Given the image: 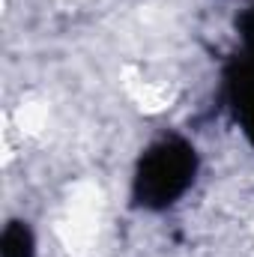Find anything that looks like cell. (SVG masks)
Here are the masks:
<instances>
[{
	"instance_id": "6da1fadb",
	"label": "cell",
	"mask_w": 254,
	"mask_h": 257,
	"mask_svg": "<svg viewBox=\"0 0 254 257\" xmlns=\"http://www.w3.org/2000/svg\"><path fill=\"white\" fill-rule=\"evenodd\" d=\"M194 174V150L177 138H165L141 159L138 197L147 206H168L189 189Z\"/></svg>"
},
{
	"instance_id": "7a4b0ae2",
	"label": "cell",
	"mask_w": 254,
	"mask_h": 257,
	"mask_svg": "<svg viewBox=\"0 0 254 257\" xmlns=\"http://www.w3.org/2000/svg\"><path fill=\"white\" fill-rule=\"evenodd\" d=\"M3 257H33V239L24 224H9L3 233Z\"/></svg>"
}]
</instances>
